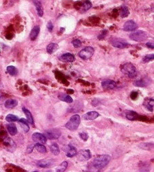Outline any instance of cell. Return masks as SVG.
Here are the masks:
<instances>
[{
  "label": "cell",
  "instance_id": "20",
  "mask_svg": "<svg viewBox=\"0 0 154 172\" xmlns=\"http://www.w3.org/2000/svg\"><path fill=\"white\" fill-rule=\"evenodd\" d=\"M40 32V27L38 26H35L33 30H31V34H30V38L31 41H35L36 39V38L37 37L38 33Z\"/></svg>",
  "mask_w": 154,
  "mask_h": 172
},
{
  "label": "cell",
  "instance_id": "17",
  "mask_svg": "<svg viewBox=\"0 0 154 172\" xmlns=\"http://www.w3.org/2000/svg\"><path fill=\"white\" fill-rule=\"evenodd\" d=\"M60 59L64 62H73L75 60L74 56L71 53H65L60 56Z\"/></svg>",
  "mask_w": 154,
  "mask_h": 172
},
{
  "label": "cell",
  "instance_id": "4",
  "mask_svg": "<svg viewBox=\"0 0 154 172\" xmlns=\"http://www.w3.org/2000/svg\"><path fill=\"white\" fill-rule=\"evenodd\" d=\"M130 38L133 41L137 42L143 41L147 38V34L145 32L142 30H137L132 32L130 34Z\"/></svg>",
  "mask_w": 154,
  "mask_h": 172
},
{
  "label": "cell",
  "instance_id": "11",
  "mask_svg": "<svg viewBox=\"0 0 154 172\" xmlns=\"http://www.w3.org/2000/svg\"><path fill=\"white\" fill-rule=\"evenodd\" d=\"M102 86L104 89H112L116 86V83L111 79H106L102 81Z\"/></svg>",
  "mask_w": 154,
  "mask_h": 172
},
{
  "label": "cell",
  "instance_id": "33",
  "mask_svg": "<svg viewBox=\"0 0 154 172\" xmlns=\"http://www.w3.org/2000/svg\"><path fill=\"white\" fill-rule=\"evenodd\" d=\"M91 6H92V4H91V3L90 2V1H89V0H87V1H85V2L82 3V8H83L84 11L89 10L91 8Z\"/></svg>",
  "mask_w": 154,
  "mask_h": 172
},
{
  "label": "cell",
  "instance_id": "37",
  "mask_svg": "<svg viewBox=\"0 0 154 172\" xmlns=\"http://www.w3.org/2000/svg\"><path fill=\"white\" fill-rule=\"evenodd\" d=\"M72 43L75 48H79V47H80V46H81V45H82L81 41L78 39L74 40V41H72Z\"/></svg>",
  "mask_w": 154,
  "mask_h": 172
},
{
  "label": "cell",
  "instance_id": "16",
  "mask_svg": "<svg viewBox=\"0 0 154 172\" xmlns=\"http://www.w3.org/2000/svg\"><path fill=\"white\" fill-rule=\"evenodd\" d=\"M66 156L68 157H72L75 156V155H76L77 154L76 148L74 147L73 145L69 144V145H68V147L66 148Z\"/></svg>",
  "mask_w": 154,
  "mask_h": 172
},
{
  "label": "cell",
  "instance_id": "9",
  "mask_svg": "<svg viewBox=\"0 0 154 172\" xmlns=\"http://www.w3.org/2000/svg\"><path fill=\"white\" fill-rule=\"evenodd\" d=\"M32 139L34 141L41 144H45L47 142V138L45 135L39 133H34L32 136Z\"/></svg>",
  "mask_w": 154,
  "mask_h": 172
},
{
  "label": "cell",
  "instance_id": "2",
  "mask_svg": "<svg viewBox=\"0 0 154 172\" xmlns=\"http://www.w3.org/2000/svg\"><path fill=\"white\" fill-rule=\"evenodd\" d=\"M121 71L129 78H134L137 75L136 67L131 63L124 64L121 67Z\"/></svg>",
  "mask_w": 154,
  "mask_h": 172
},
{
  "label": "cell",
  "instance_id": "8",
  "mask_svg": "<svg viewBox=\"0 0 154 172\" xmlns=\"http://www.w3.org/2000/svg\"><path fill=\"white\" fill-rule=\"evenodd\" d=\"M77 157L80 161H87L91 159V153L89 149L81 150L77 155Z\"/></svg>",
  "mask_w": 154,
  "mask_h": 172
},
{
  "label": "cell",
  "instance_id": "15",
  "mask_svg": "<svg viewBox=\"0 0 154 172\" xmlns=\"http://www.w3.org/2000/svg\"><path fill=\"white\" fill-rule=\"evenodd\" d=\"M37 164L39 167L47 168L50 167L51 165L53 164V160H49V159H45V160L38 161Z\"/></svg>",
  "mask_w": 154,
  "mask_h": 172
},
{
  "label": "cell",
  "instance_id": "6",
  "mask_svg": "<svg viewBox=\"0 0 154 172\" xmlns=\"http://www.w3.org/2000/svg\"><path fill=\"white\" fill-rule=\"evenodd\" d=\"M44 135H45L47 139H58L60 137V135H61V133H60L59 130L52 129L45 131V133H44Z\"/></svg>",
  "mask_w": 154,
  "mask_h": 172
},
{
  "label": "cell",
  "instance_id": "43",
  "mask_svg": "<svg viewBox=\"0 0 154 172\" xmlns=\"http://www.w3.org/2000/svg\"><path fill=\"white\" fill-rule=\"evenodd\" d=\"M3 100H4V98L3 96H0V105H1L3 104Z\"/></svg>",
  "mask_w": 154,
  "mask_h": 172
},
{
  "label": "cell",
  "instance_id": "21",
  "mask_svg": "<svg viewBox=\"0 0 154 172\" xmlns=\"http://www.w3.org/2000/svg\"><path fill=\"white\" fill-rule=\"evenodd\" d=\"M4 105L7 108H13L18 105V101L14 99H9L5 102Z\"/></svg>",
  "mask_w": 154,
  "mask_h": 172
},
{
  "label": "cell",
  "instance_id": "28",
  "mask_svg": "<svg viewBox=\"0 0 154 172\" xmlns=\"http://www.w3.org/2000/svg\"><path fill=\"white\" fill-rule=\"evenodd\" d=\"M7 71L12 76H15L18 74V69L14 66H8L7 67Z\"/></svg>",
  "mask_w": 154,
  "mask_h": 172
},
{
  "label": "cell",
  "instance_id": "39",
  "mask_svg": "<svg viewBox=\"0 0 154 172\" xmlns=\"http://www.w3.org/2000/svg\"><path fill=\"white\" fill-rule=\"evenodd\" d=\"M138 96H139V94H138V92H137V91H133V92L131 93V98L132 99V100H136V99L137 98V97H138Z\"/></svg>",
  "mask_w": 154,
  "mask_h": 172
},
{
  "label": "cell",
  "instance_id": "5",
  "mask_svg": "<svg viewBox=\"0 0 154 172\" xmlns=\"http://www.w3.org/2000/svg\"><path fill=\"white\" fill-rule=\"evenodd\" d=\"M94 54V49L91 47H87L78 53V56H80L82 59L87 60L89 59L93 56Z\"/></svg>",
  "mask_w": 154,
  "mask_h": 172
},
{
  "label": "cell",
  "instance_id": "40",
  "mask_svg": "<svg viewBox=\"0 0 154 172\" xmlns=\"http://www.w3.org/2000/svg\"><path fill=\"white\" fill-rule=\"evenodd\" d=\"M47 29H48V30L49 31V32H52L53 28H54V26H53L52 23H51V21H49V22L47 23Z\"/></svg>",
  "mask_w": 154,
  "mask_h": 172
},
{
  "label": "cell",
  "instance_id": "3",
  "mask_svg": "<svg viewBox=\"0 0 154 172\" xmlns=\"http://www.w3.org/2000/svg\"><path fill=\"white\" fill-rule=\"evenodd\" d=\"M80 123V117L79 115L75 114L71 117L68 122L66 124V127L68 129L74 131L78 129V126Z\"/></svg>",
  "mask_w": 154,
  "mask_h": 172
},
{
  "label": "cell",
  "instance_id": "29",
  "mask_svg": "<svg viewBox=\"0 0 154 172\" xmlns=\"http://www.w3.org/2000/svg\"><path fill=\"white\" fill-rule=\"evenodd\" d=\"M51 152L55 155H58L60 154V149L58 145L56 143H54L50 147Z\"/></svg>",
  "mask_w": 154,
  "mask_h": 172
},
{
  "label": "cell",
  "instance_id": "25",
  "mask_svg": "<svg viewBox=\"0 0 154 172\" xmlns=\"http://www.w3.org/2000/svg\"><path fill=\"white\" fill-rule=\"evenodd\" d=\"M7 130H8V133L12 135V136H14V135H16L17 133V128H16V125L14 124H9L7 125Z\"/></svg>",
  "mask_w": 154,
  "mask_h": 172
},
{
  "label": "cell",
  "instance_id": "41",
  "mask_svg": "<svg viewBox=\"0 0 154 172\" xmlns=\"http://www.w3.org/2000/svg\"><path fill=\"white\" fill-rule=\"evenodd\" d=\"M34 148H35V145H29V147H27V152L28 153H31V152L33 151V150Z\"/></svg>",
  "mask_w": 154,
  "mask_h": 172
},
{
  "label": "cell",
  "instance_id": "27",
  "mask_svg": "<svg viewBox=\"0 0 154 172\" xmlns=\"http://www.w3.org/2000/svg\"><path fill=\"white\" fill-rule=\"evenodd\" d=\"M35 148L37 149V151L41 153H45L47 152L46 148L43 145V144H41L37 142V143L35 144Z\"/></svg>",
  "mask_w": 154,
  "mask_h": 172
},
{
  "label": "cell",
  "instance_id": "38",
  "mask_svg": "<svg viewBox=\"0 0 154 172\" xmlns=\"http://www.w3.org/2000/svg\"><path fill=\"white\" fill-rule=\"evenodd\" d=\"M79 135L80 138L83 140H85V141H86L88 139V138H89V136H88V135L86 133H80Z\"/></svg>",
  "mask_w": 154,
  "mask_h": 172
},
{
  "label": "cell",
  "instance_id": "10",
  "mask_svg": "<svg viewBox=\"0 0 154 172\" xmlns=\"http://www.w3.org/2000/svg\"><path fill=\"white\" fill-rule=\"evenodd\" d=\"M137 27H138V26L135 22L133 20H128L124 24L123 29L124 30L130 32V31L135 30L137 28Z\"/></svg>",
  "mask_w": 154,
  "mask_h": 172
},
{
  "label": "cell",
  "instance_id": "31",
  "mask_svg": "<svg viewBox=\"0 0 154 172\" xmlns=\"http://www.w3.org/2000/svg\"><path fill=\"white\" fill-rule=\"evenodd\" d=\"M129 15V10L128 7L122 6L120 10V16L122 18H126Z\"/></svg>",
  "mask_w": 154,
  "mask_h": 172
},
{
  "label": "cell",
  "instance_id": "26",
  "mask_svg": "<svg viewBox=\"0 0 154 172\" xmlns=\"http://www.w3.org/2000/svg\"><path fill=\"white\" fill-rule=\"evenodd\" d=\"M23 111L24 112V113H25L26 116H27V121H28L30 124H34V120H33V116H32V114H31V112L29 111L28 109L25 108H23Z\"/></svg>",
  "mask_w": 154,
  "mask_h": 172
},
{
  "label": "cell",
  "instance_id": "22",
  "mask_svg": "<svg viewBox=\"0 0 154 172\" xmlns=\"http://www.w3.org/2000/svg\"><path fill=\"white\" fill-rule=\"evenodd\" d=\"M18 122H19L20 125L23 130L25 132V133H28L29 131V126L28 125V121L27 120H25V118H21L20 120H18Z\"/></svg>",
  "mask_w": 154,
  "mask_h": 172
},
{
  "label": "cell",
  "instance_id": "35",
  "mask_svg": "<svg viewBox=\"0 0 154 172\" xmlns=\"http://www.w3.org/2000/svg\"><path fill=\"white\" fill-rule=\"evenodd\" d=\"M108 31L107 30H104L100 32V34L98 36V39L99 40H103L106 37V36L108 35Z\"/></svg>",
  "mask_w": 154,
  "mask_h": 172
},
{
  "label": "cell",
  "instance_id": "32",
  "mask_svg": "<svg viewBox=\"0 0 154 172\" xmlns=\"http://www.w3.org/2000/svg\"><path fill=\"white\" fill-rule=\"evenodd\" d=\"M67 167H68V163L66 161H63L61 164H60V166H58V167L56 169V171L59 172L64 171L67 169Z\"/></svg>",
  "mask_w": 154,
  "mask_h": 172
},
{
  "label": "cell",
  "instance_id": "13",
  "mask_svg": "<svg viewBox=\"0 0 154 172\" xmlns=\"http://www.w3.org/2000/svg\"><path fill=\"white\" fill-rule=\"evenodd\" d=\"M99 116H100V114H99L98 112L91 111L86 113L85 114H84L83 116H82V118H83L84 120H93L96 119Z\"/></svg>",
  "mask_w": 154,
  "mask_h": 172
},
{
  "label": "cell",
  "instance_id": "18",
  "mask_svg": "<svg viewBox=\"0 0 154 172\" xmlns=\"http://www.w3.org/2000/svg\"><path fill=\"white\" fill-rule=\"evenodd\" d=\"M143 105L148 111L152 112L153 110V99L147 98L145 100Z\"/></svg>",
  "mask_w": 154,
  "mask_h": 172
},
{
  "label": "cell",
  "instance_id": "7",
  "mask_svg": "<svg viewBox=\"0 0 154 172\" xmlns=\"http://www.w3.org/2000/svg\"><path fill=\"white\" fill-rule=\"evenodd\" d=\"M112 45L113 47L118 49H124L128 46V43L127 42L121 38H114L111 41Z\"/></svg>",
  "mask_w": 154,
  "mask_h": 172
},
{
  "label": "cell",
  "instance_id": "34",
  "mask_svg": "<svg viewBox=\"0 0 154 172\" xmlns=\"http://www.w3.org/2000/svg\"><path fill=\"white\" fill-rule=\"evenodd\" d=\"M154 58V54H147L143 58V61L144 63H147L151 61H153Z\"/></svg>",
  "mask_w": 154,
  "mask_h": 172
},
{
  "label": "cell",
  "instance_id": "24",
  "mask_svg": "<svg viewBox=\"0 0 154 172\" xmlns=\"http://www.w3.org/2000/svg\"><path fill=\"white\" fill-rule=\"evenodd\" d=\"M58 45H57L56 43H50L49 45H48V46L47 47V53L49 54H52L54 53V52H56V51L58 50Z\"/></svg>",
  "mask_w": 154,
  "mask_h": 172
},
{
  "label": "cell",
  "instance_id": "12",
  "mask_svg": "<svg viewBox=\"0 0 154 172\" xmlns=\"http://www.w3.org/2000/svg\"><path fill=\"white\" fill-rule=\"evenodd\" d=\"M3 144H4L5 148L8 150L9 151H12L16 149V144L12 139L10 138H6L3 140Z\"/></svg>",
  "mask_w": 154,
  "mask_h": 172
},
{
  "label": "cell",
  "instance_id": "42",
  "mask_svg": "<svg viewBox=\"0 0 154 172\" xmlns=\"http://www.w3.org/2000/svg\"><path fill=\"white\" fill-rule=\"evenodd\" d=\"M146 46H147V47H148L149 49H153L154 48L153 43H147L146 44Z\"/></svg>",
  "mask_w": 154,
  "mask_h": 172
},
{
  "label": "cell",
  "instance_id": "30",
  "mask_svg": "<svg viewBox=\"0 0 154 172\" xmlns=\"http://www.w3.org/2000/svg\"><path fill=\"white\" fill-rule=\"evenodd\" d=\"M5 120H6V121H8V122H14L18 121L19 118H18V116H16L14 114H8L7 115L6 117H5Z\"/></svg>",
  "mask_w": 154,
  "mask_h": 172
},
{
  "label": "cell",
  "instance_id": "14",
  "mask_svg": "<svg viewBox=\"0 0 154 172\" xmlns=\"http://www.w3.org/2000/svg\"><path fill=\"white\" fill-rule=\"evenodd\" d=\"M126 118L130 120H135L139 118V115L136 112L133 110H126L124 112Z\"/></svg>",
  "mask_w": 154,
  "mask_h": 172
},
{
  "label": "cell",
  "instance_id": "1",
  "mask_svg": "<svg viewBox=\"0 0 154 172\" xmlns=\"http://www.w3.org/2000/svg\"><path fill=\"white\" fill-rule=\"evenodd\" d=\"M111 160V157L108 155H99L93 160V167L97 169H101L106 167Z\"/></svg>",
  "mask_w": 154,
  "mask_h": 172
},
{
  "label": "cell",
  "instance_id": "23",
  "mask_svg": "<svg viewBox=\"0 0 154 172\" xmlns=\"http://www.w3.org/2000/svg\"><path fill=\"white\" fill-rule=\"evenodd\" d=\"M58 98H59L61 101L65 102H66V103H72L73 102L72 98H71L69 95L65 94H60L58 95Z\"/></svg>",
  "mask_w": 154,
  "mask_h": 172
},
{
  "label": "cell",
  "instance_id": "19",
  "mask_svg": "<svg viewBox=\"0 0 154 172\" xmlns=\"http://www.w3.org/2000/svg\"><path fill=\"white\" fill-rule=\"evenodd\" d=\"M33 3L36 7L37 12V14L39 17H42L43 16V7H42L41 3L38 0H33Z\"/></svg>",
  "mask_w": 154,
  "mask_h": 172
},
{
  "label": "cell",
  "instance_id": "36",
  "mask_svg": "<svg viewBox=\"0 0 154 172\" xmlns=\"http://www.w3.org/2000/svg\"><path fill=\"white\" fill-rule=\"evenodd\" d=\"M134 84H135V85L137 86V87H145V86L146 85L145 81L142 79L137 80V81L134 83Z\"/></svg>",
  "mask_w": 154,
  "mask_h": 172
}]
</instances>
